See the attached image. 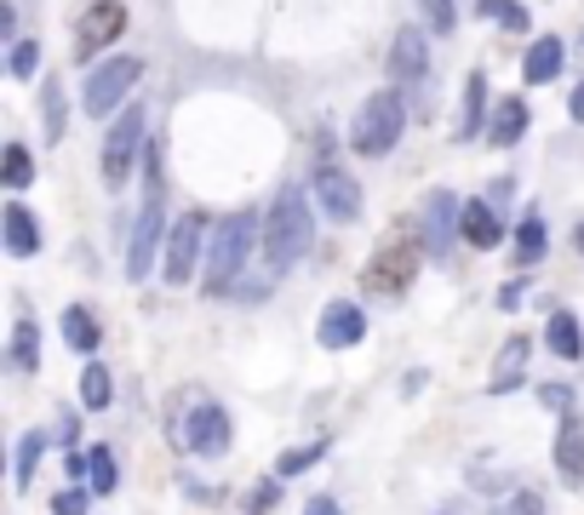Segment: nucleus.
I'll return each mask as SVG.
<instances>
[{"label":"nucleus","mask_w":584,"mask_h":515,"mask_svg":"<svg viewBox=\"0 0 584 515\" xmlns=\"http://www.w3.org/2000/svg\"><path fill=\"white\" fill-rule=\"evenodd\" d=\"M310 236H316V213H310V195L298 184L275 190L270 213H264V264L270 275H287L304 252H310Z\"/></svg>","instance_id":"obj_1"},{"label":"nucleus","mask_w":584,"mask_h":515,"mask_svg":"<svg viewBox=\"0 0 584 515\" xmlns=\"http://www.w3.org/2000/svg\"><path fill=\"white\" fill-rule=\"evenodd\" d=\"M252 236H259V218L252 213H230L218 229H213V247H207V298H224L236 287V275L247 270V252H252Z\"/></svg>","instance_id":"obj_2"},{"label":"nucleus","mask_w":584,"mask_h":515,"mask_svg":"<svg viewBox=\"0 0 584 515\" xmlns=\"http://www.w3.org/2000/svg\"><path fill=\"white\" fill-rule=\"evenodd\" d=\"M408 133V98L401 92H373L362 110H355V126H350V149L355 154H390Z\"/></svg>","instance_id":"obj_3"},{"label":"nucleus","mask_w":584,"mask_h":515,"mask_svg":"<svg viewBox=\"0 0 584 515\" xmlns=\"http://www.w3.org/2000/svg\"><path fill=\"white\" fill-rule=\"evenodd\" d=\"M138 75H144L138 58H110V64H98V69L87 75V87H81L87 115H115L121 103H126V92L138 87Z\"/></svg>","instance_id":"obj_4"},{"label":"nucleus","mask_w":584,"mask_h":515,"mask_svg":"<svg viewBox=\"0 0 584 515\" xmlns=\"http://www.w3.org/2000/svg\"><path fill=\"white\" fill-rule=\"evenodd\" d=\"M413 275H419V241H390L362 270V287H367V298H396L413 287Z\"/></svg>","instance_id":"obj_5"},{"label":"nucleus","mask_w":584,"mask_h":515,"mask_svg":"<svg viewBox=\"0 0 584 515\" xmlns=\"http://www.w3.org/2000/svg\"><path fill=\"white\" fill-rule=\"evenodd\" d=\"M138 149H144V110H121L110 138H104V184L121 190L126 178H133L138 167Z\"/></svg>","instance_id":"obj_6"},{"label":"nucleus","mask_w":584,"mask_h":515,"mask_svg":"<svg viewBox=\"0 0 584 515\" xmlns=\"http://www.w3.org/2000/svg\"><path fill=\"white\" fill-rule=\"evenodd\" d=\"M161 190H149L144 206H138V224H133V241H126V281H144L149 270H156V252H161Z\"/></svg>","instance_id":"obj_7"},{"label":"nucleus","mask_w":584,"mask_h":515,"mask_svg":"<svg viewBox=\"0 0 584 515\" xmlns=\"http://www.w3.org/2000/svg\"><path fill=\"white\" fill-rule=\"evenodd\" d=\"M230 442H236L230 412H224L218 401H201V407L190 412L184 442H178V447H190V453H201V458H224V453H230Z\"/></svg>","instance_id":"obj_8"},{"label":"nucleus","mask_w":584,"mask_h":515,"mask_svg":"<svg viewBox=\"0 0 584 515\" xmlns=\"http://www.w3.org/2000/svg\"><path fill=\"white\" fill-rule=\"evenodd\" d=\"M316 201H321V213L333 224H355V218H362V184H355L344 167H333V161L316 167Z\"/></svg>","instance_id":"obj_9"},{"label":"nucleus","mask_w":584,"mask_h":515,"mask_svg":"<svg viewBox=\"0 0 584 515\" xmlns=\"http://www.w3.org/2000/svg\"><path fill=\"white\" fill-rule=\"evenodd\" d=\"M459 236H465V206H459V195H453V190H430V201H424V247L436 252V258H447Z\"/></svg>","instance_id":"obj_10"},{"label":"nucleus","mask_w":584,"mask_h":515,"mask_svg":"<svg viewBox=\"0 0 584 515\" xmlns=\"http://www.w3.org/2000/svg\"><path fill=\"white\" fill-rule=\"evenodd\" d=\"M390 75H396V87H419L424 110H430V41H424V30H401V35H396V46H390Z\"/></svg>","instance_id":"obj_11"},{"label":"nucleus","mask_w":584,"mask_h":515,"mask_svg":"<svg viewBox=\"0 0 584 515\" xmlns=\"http://www.w3.org/2000/svg\"><path fill=\"white\" fill-rule=\"evenodd\" d=\"M201 213H184L172 224V236H167V258H161V275L172 281V287H184V281L195 275V264H201Z\"/></svg>","instance_id":"obj_12"},{"label":"nucleus","mask_w":584,"mask_h":515,"mask_svg":"<svg viewBox=\"0 0 584 515\" xmlns=\"http://www.w3.org/2000/svg\"><path fill=\"white\" fill-rule=\"evenodd\" d=\"M121 30H126V7H121V0H92V7L81 12V23H75V52L92 58V52H104L110 41H121Z\"/></svg>","instance_id":"obj_13"},{"label":"nucleus","mask_w":584,"mask_h":515,"mask_svg":"<svg viewBox=\"0 0 584 515\" xmlns=\"http://www.w3.org/2000/svg\"><path fill=\"white\" fill-rule=\"evenodd\" d=\"M362 339H367V309L362 304L339 298V304L321 309V350H355Z\"/></svg>","instance_id":"obj_14"},{"label":"nucleus","mask_w":584,"mask_h":515,"mask_svg":"<svg viewBox=\"0 0 584 515\" xmlns=\"http://www.w3.org/2000/svg\"><path fill=\"white\" fill-rule=\"evenodd\" d=\"M556 470H562L568 487H584V419L579 412H568L562 435H556Z\"/></svg>","instance_id":"obj_15"},{"label":"nucleus","mask_w":584,"mask_h":515,"mask_svg":"<svg viewBox=\"0 0 584 515\" xmlns=\"http://www.w3.org/2000/svg\"><path fill=\"white\" fill-rule=\"evenodd\" d=\"M0 229H7V252H12V258H35L41 229H35V213H30L23 201H7V206H0Z\"/></svg>","instance_id":"obj_16"},{"label":"nucleus","mask_w":584,"mask_h":515,"mask_svg":"<svg viewBox=\"0 0 584 515\" xmlns=\"http://www.w3.org/2000/svg\"><path fill=\"white\" fill-rule=\"evenodd\" d=\"M562 58H568V46L556 41V35H539L527 46V58H522V75H527V87H550L556 75H562Z\"/></svg>","instance_id":"obj_17"},{"label":"nucleus","mask_w":584,"mask_h":515,"mask_svg":"<svg viewBox=\"0 0 584 515\" xmlns=\"http://www.w3.org/2000/svg\"><path fill=\"white\" fill-rule=\"evenodd\" d=\"M488 126H493V115H488V75H470L465 81V115H459V144L481 138Z\"/></svg>","instance_id":"obj_18"},{"label":"nucleus","mask_w":584,"mask_h":515,"mask_svg":"<svg viewBox=\"0 0 584 515\" xmlns=\"http://www.w3.org/2000/svg\"><path fill=\"white\" fill-rule=\"evenodd\" d=\"M527 355H533V344H527V339H511V344L499 350V360H493V396L516 390L522 373H527Z\"/></svg>","instance_id":"obj_19"},{"label":"nucleus","mask_w":584,"mask_h":515,"mask_svg":"<svg viewBox=\"0 0 584 515\" xmlns=\"http://www.w3.org/2000/svg\"><path fill=\"white\" fill-rule=\"evenodd\" d=\"M545 344H550V355H562V360L584 355V332H579V321L568 316V309H556V316L545 321Z\"/></svg>","instance_id":"obj_20"},{"label":"nucleus","mask_w":584,"mask_h":515,"mask_svg":"<svg viewBox=\"0 0 584 515\" xmlns=\"http://www.w3.org/2000/svg\"><path fill=\"white\" fill-rule=\"evenodd\" d=\"M522 133H527V103H522V98H504L499 110H493L488 138H493L499 149H511V144H522Z\"/></svg>","instance_id":"obj_21"},{"label":"nucleus","mask_w":584,"mask_h":515,"mask_svg":"<svg viewBox=\"0 0 584 515\" xmlns=\"http://www.w3.org/2000/svg\"><path fill=\"white\" fill-rule=\"evenodd\" d=\"M465 241L470 247H499L504 241V224H499V213L488 201H470L465 206Z\"/></svg>","instance_id":"obj_22"},{"label":"nucleus","mask_w":584,"mask_h":515,"mask_svg":"<svg viewBox=\"0 0 584 515\" xmlns=\"http://www.w3.org/2000/svg\"><path fill=\"white\" fill-rule=\"evenodd\" d=\"M64 344H69L75 355H87V360H92V350H98V321L87 316L81 304L64 309Z\"/></svg>","instance_id":"obj_23"},{"label":"nucleus","mask_w":584,"mask_h":515,"mask_svg":"<svg viewBox=\"0 0 584 515\" xmlns=\"http://www.w3.org/2000/svg\"><path fill=\"white\" fill-rule=\"evenodd\" d=\"M115 378H110V367H104V360H87V373H81V407H92V412H104L115 396Z\"/></svg>","instance_id":"obj_24"},{"label":"nucleus","mask_w":584,"mask_h":515,"mask_svg":"<svg viewBox=\"0 0 584 515\" xmlns=\"http://www.w3.org/2000/svg\"><path fill=\"white\" fill-rule=\"evenodd\" d=\"M545 218L539 213H527L522 218V229H516V264H539V258H545Z\"/></svg>","instance_id":"obj_25"},{"label":"nucleus","mask_w":584,"mask_h":515,"mask_svg":"<svg viewBox=\"0 0 584 515\" xmlns=\"http://www.w3.org/2000/svg\"><path fill=\"white\" fill-rule=\"evenodd\" d=\"M87 493H98V499L115 493V453L110 447H92V458H87Z\"/></svg>","instance_id":"obj_26"},{"label":"nucleus","mask_w":584,"mask_h":515,"mask_svg":"<svg viewBox=\"0 0 584 515\" xmlns=\"http://www.w3.org/2000/svg\"><path fill=\"white\" fill-rule=\"evenodd\" d=\"M0 178H7V190H23L35 178V154L23 144H7V154H0Z\"/></svg>","instance_id":"obj_27"},{"label":"nucleus","mask_w":584,"mask_h":515,"mask_svg":"<svg viewBox=\"0 0 584 515\" xmlns=\"http://www.w3.org/2000/svg\"><path fill=\"white\" fill-rule=\"evenodd\" d=\"M41 121H46V144L64 138V87L46 75V92H41Z\"/></svg>","instance_id":"obj_28"},{"label":"nucleus","mask_w":584,"mask_h":515,"mask_svg":"<svg viewBox=\"0 0 584 515\" xmlns=\"http://www.w3.org/2000/svg\"><path fill=\"white\" fill-rule=\"evenodd\" d=\"M12 360H18L23 373L41 360V332H35V321H18V327H12Z\"/></svg>","instance_id":"obj_29"},{"label":"nucleus","mask_w":584,"mask_h":515,"mask_svg":"<svg viewBox=\"0 0 584 515\" xmlns=\"http://www.w3.org/2000/svg\"><path fill=\"white\" fill-rule=\"evenodd\" d=\"M481 12H493V23L504 35H522L527 30V7L522 0H481Z\"/></svg>","instance_id":"obj_30"},{"label":"nucleus","mask_w":584,"mask_h":515,"mask_svg":"<svg viewBox=\"0 0 584 515\" xmlns=\"http://www.w3.org/2000/svg\"><path fill=\"white\" fill-rule=\"evenodd\" d=\"M41 447H46V435H41V430H30V435H23V442H18V470H12V476H18V493H23V487H30Z\"/></svg>","instance_id":"obj_31"},{"label":"nucleus","mask_w":584,"mask_h":515,"mask_svg":"<svg viewBox=\"0 0 584 515\" xmlns=\"http://www.w3.org/2000/svg\"><path fill=\"white\" fill-rule=\"evenodd\" d=\"M419 7H424V23H430L436 35H453V30H459V12H453V0H419Z\"/></svg>","instance_id":"obj_32"},{"label":"nucleus","mask_w":584,"mask_h":515,"mask_svg":"<svg viewBox=\"0 0 584 515\" xmlns=\"http://www.w3.org/2000/svg\"><path fill=\"white\" fill-rule=\"evenodd\" d=\"M316 458H327V442H310V447H298V453H287L282 464H275V476H298V470H310Z\"/></svg>","instance_id":"obj_33"},{"label":"nucleus","mask_w":584,"mask_h":515,"mask_svg":"<svg viewBox=\"0 0 584 515\" xmlns=\"http://www.w3.org/2000/svg\"><path fill=\"white\" fill-rule=\"evenodd\" d=\"M35 64H41V46H35V41H18V46H12V75H18V81H30Z\"/></svg>","instance_id":"obj_34"},{"label":"nucleus","mask_w":584,"mask_h":515,"mask_svg":"<svg viewBox=\"0 0 584 515\" xmlns=\"http://www.w3.org/2000/svg\"><path fill=\"white\" fill-rule=\"evenodd\" d=\"M568 384H545V390H539V407H556V412H568Z\"/></svg>","instance_id":"obj_35"},{"label":"nucleus","mask_w":584,"mask_h":515,"mask_svg":"<svg viewBox=\"0 0 584 515\" xmlns=\"http://www.w3.org/2000/svg\"><path fill=\"white\" fill-rule=\"evenodd\" d=\"M282 504V481H259V493H252V510H270Z\"/></svg>","instance_id":"obj_36"},{"label":"nucleus","mask_w":584,"mask_h":515,"mask_svg":"<svg viewBox=\"0 0 584 515\" xmlns=\"http://www.w3.org/2000/svg\"><path fill=\"white\" fill-rule=\"evenodd\" d=\"M53 510H58V515H81V510H87V487H75V493H64Z\"/></svg>","instance_id":"obj_37"},{"label":"nucleus","mask_w":584,"mask_h":515,"mask_svg":"<svg viewBox=\"0 0 584 515\" xmlns=\"http://www.w3.org/2000/svg\"><path fill=\"white\" fill-rule=\"evenodd\" d=\"M304 515H344V510H339V499H327V493H316L310 504H304Z\"/></svg>","instance_id":"obj_38"},{"label":"nucleus","mask_w":584,"mask_h":515,"mask_svg":"<svg viewBox=\"0 0 584 515\" xmlns=\"http://www.w3.org/2000/svg\"><path fill=\"white\" fill-rule=\"evenodd\" d=\"M12 23H18V7H12V0H0V35H12Z\"/></svg>","instance_id":"obj_39"},{"label":"nucleus","mask_w":584,"mask_h":515,"mask_svg":"<svg viewBox=\"0 0 584 515\" xmlns=\"http://www.w3.org/2000/svg\"><path fill=\"white\" fill-rule=\"evenodd\" d=\"M573 121H584V87H573Z\"/></svg>","instance_id":"obj_40"}]
</instances>
